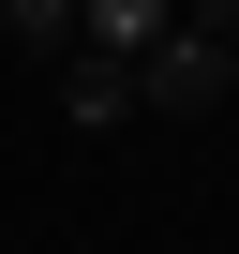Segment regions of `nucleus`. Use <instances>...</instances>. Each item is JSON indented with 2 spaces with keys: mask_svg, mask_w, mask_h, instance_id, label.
<instances>
[{
  "mask_svg": "<svg viewBox=\"0 0 239 254\" xmlns=\"http://www.w3.org/2000/svg\"><path fill=\"white\" fill-rule=\"evenodd\" d=\"M60 120H75V135H105V120H135V60L75 45V60H60Z\"/></svg>",
  "mask_w": 239,
  "mask_h": 254,
  "instance_id": "nucleus-2",
  "label": "nucleus"
},
{
  "mask_svg": "<svg viewBox=\"0 0 239 254\" xmlns=\"http://www.w3.org/2000/svg\"><path fill=\"white\" fill-rule=\"evenodd\" d=\"M224 75H239V30H165V45H135V105H224Z\"/></svg>",
  "mask_w": 239,
  "mask_h": 254,
  "instance_id": "nucleus-1",
  "label": "nucleus"
},
{
  "mask_svg": "<svg viewBox=\"0 0 239 254\" xmlns=\"http://www.w3.org/2000/svg\"><path fill=\"white\" fill-rule=\"evenodd\" d=\"M0 30L15 45H75V0H0Z\"/></svg>",
  "mask_w": 239,
  "mask_h": 254,
  "instance_id": "nucleus-4",
  "label": "nucleus"
},
{
  "mask_svg": "<svg viewBox=\"0 0 239 254\" xmlns=\"http://www.w3.org/2000/svg\"><path fill=\"white\" fill-rule=\"evenodd\" d=\"M165 30H179V0H75V45H105V60H135Z\"/></svg>",
  "mask_w": 239,
  "mask_h": 254,
  "instance_id": "nucleus-3",
  "label": "nucleus"
}]
</instances>
